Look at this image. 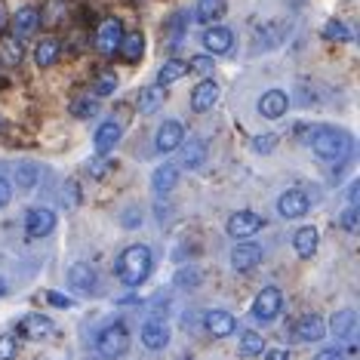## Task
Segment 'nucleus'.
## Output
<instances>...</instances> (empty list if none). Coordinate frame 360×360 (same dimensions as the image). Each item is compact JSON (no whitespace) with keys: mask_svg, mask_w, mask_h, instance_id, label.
<instances>
[{"mask_svg":"<svg viewBox=\"0 0 360 360\" xmlns=\"http://www.w3.org/2000/svg\"><path fill=\"white\" fill-rule=\"evenodd\" d=\"M302 139L317 158L330 160V163H342L348 160L351 154V136L345 129H335V127H305L302 129Z\"/></svg>","mask_w":360,"mask_h":360,"instance_id":"nucleus-1","label":"nucleus"},{"mask_svg":"<svg viewBox=\"0 0 360 360\" xmlns=\"http://www.w3.org/2000/svg\"><path fill=\"white\" fill-rule=\"evenodd\" d=\"M151 274V250L136 243V247H127L117 259V277L124 281L127 286H139L145 283Z\"/></svg>","mask_w":360,"mask_h":360,"instance_id":"nucleus-2","label":"nucleus"},{"mask_svg":"<svg viewBox=\"0 0 360 360\" xmlns=\"http://www.w3.org/2000/svg\"><path fill=\"white\" fill-rule=\"evenodd\" d=\"M127 348H129V333H127L124 323L105 326V330L99 333V339H96V351H99V357H105V360L127 354Z\"/></svg>","mask_w":360,"mask_h":360,"instance_id":"nucleus-3","label":"nucleus"},{"mask_svg":"<svg viewBox=\"0 0 360 360\" xmlns=\"http://www.w3.org/2000/svg\"><path fill=\"white\" fill-rule=\"evenodd\" d=\"M281 308H283V292L277 286H265L252 302V317L256 321H274L281 314Z\"/></svg>","mask_w":360,"mask_h":360,"instance_id":"nucleus-4","label":"nucleus"},{"mask_svg":"<svg viewBox=\"0 0 360 360\" xmlns=\"http://www.w3.org/2000/svg\"><path fill=\"white\" fill-rule=\"evenodd\" d=\"M120 40H124V22L111 15V19H105L99 31H96V46H99V53L114 56L120 50Z\"/></svg>","mask_w":360,"mask_h":360,"instance_id":"nucleus-5","label":"nucleus"},{"mask_svg":"<svg viewBox=\"0 0 360 360\" xmlns=\"http://www.w3.org/2000/svg\"><path fill=\"white\" fill-rule=\"evenodd\" d=\"M311 200L305 191H299V188H292V191H283L281 200H277V212H281L283 219H302L308 212Z\"/></svg>","mask_w":360,"mask_h":360,"instance_id":"nucleus-6","label":"nucleus"},{"mask_svg":"<svg viewBox=\"0 0 360 360\" xmlns=\"http://www.w3.org/2000/svg\"><path fill=\"white\" fill-rule=\"evenodd\" d=\"M25 228H28V234H31V237H46V234H50L53 228H56V212H53V210H46V207L28 210Z\"/></svg>","mask_w":360,"mask_h":360,"instance_id":"nucleus-7","label":"nucleus"},{"mask_svg":"<svg viewBox=\"0 0 360 360\" xmlns=\"http://www.w3.org/2000/svg\"><path fill=\"white\" fill-rule=\"evenodd\" d=\"M158 151L160 154H167V151H176L179 145L185 142V127L179 124V120H163V127L158 129Z\"/></svg>","mask_w":360,"mask_h":360,"instance_id":"nucleus-8","label":"nucleus"},{"mask_svg":"<svg viewBox=\"0 0 360 360\" xmlns=\"http://www.w3.org/2000/svg\"><path fill=\"white\" fill-rule=\"evenodd\" d=\"M68 283L75 286L77 292H96V286H99V274H96L93 265L77 262V265H71V271H68Z\"/></svg>","mask_w":360,"mask_h":360,"instance_id":"nucleus-9","label":"nucleus"},{"mask_svg":"<svg viewBox=\"0 0 360 360\" xmlns=\"http://www.w3.org/2000/svg\"><path fill=\"white\" fill-rule=\"evenodd\" d=\"M286 108H290V96H286L283 89H268L259 99V111H262V117H268V120L283 117Z\"/></svg>","mask_w":360,"mask_h":360,"instance_id":"nucleus-10","label":"nucleus"},{"mask_svg":"<svg viewBox=\"0 0 360 360\" xmlns=\"http://www.w3.org/2000/svg\"><path fill=\"white\" fill-rule=\"evenodd\" d=\"M259 228H262V216H256L250 210H240L228 219V234L231 237H252Z\"/></svg>","mask_w":360,"mask_h":360,"instance_id":"nucleus-11","label":"nucleus"},{"mask_svg":"<svg viewBox=\"0 0 360 360\" xmlns=\"http://www.w3.org/2000/svg\"><path fill=\"white\" fill-rule=\"evenodd\" d=\"M262 262V247L256 243H237L231 250V268L234 271H252Z\"/></svg>","mask_w":360,"mask_h":360,"instance_id":"nucleus-12","label":"nucleus"},{"mask_svg":"<svg viewBox=\"0 0 360 360\" xmlns=\"http://www.w3.org/2000/svg\"><path fill=\"white\" fill-rule=\"evenodd\" d=\"M120 136H124V127L117 124V120H105V124L96 129V154L99 158H105L114 145L120 142Z\"/></svg>","mask_w":360,"mask_h":360,"instance_id":"nucleus-13","label":"nucleus"},{"mask_svg":"<svg viewBox=\"0 0 360 360\" xmlns=\"http://www.w3.org/2000/svg\"><path fill=\"white\" fill-rule=\"evenodd\" d=\"M203 46L210 50V56H225L234 46V34L228 28L212 25V28H207V34H203Z\"/></svg>","mask_w":360,"mask_h":360,"instance_id":"nucleus-14","label":"nucleus"},{"mask_svg":"<svg viewBox=\"0 0 360 360\" xmlns=\"http://www.w3.org/2000/svg\"><path fill=\"white\" fill-rule=\"evenodd\" d=\"M203 323H207V330L216 335V339H225V335H231L237 330V321L228 311H207V317H203Z\"/></svg>","mask_w":360,"mask_h":360,"instance_id":"nucleus-15","label":"nucleus"},{"mask_svg":"<svg viewBox=\"0 0 360 360\" xmlns=\"http://www.w3.org/2000/svg\"><path fill=\"white\" fill-rule=\"evenodd\" d=\"M216 102H219V86L212 84V80H203V84L194 86V93H191V108L198 111V114L210 111Z\"/></svg>","mask_w":360,"mask_h":360,"instance_id":"nucleus-16","label":"nucleus"},{"mask_svg":"<svg viewBox=\"0 0 360 360\" xmlns=\"http://www.w3.org/2000/svg\"><path fill=\"white\" fill-rule=\"evenodd\" d=\"M37 25H40V10H34V6H22V10L15 13V22H13V37L34 34Z\"/></svg>","mask_w":360,"mask_h":360,"instance_id":"nucleus-17","label":"nucleus"},{"mask_svg":"<svg viewBox=\"0 0 360 360\" xmlns=\"http://www.w3.org/2000/svg\"><path fill=\"white\" fill-rule=\"evenodd\" d=\"M142 342H145V348H151V351H163V348H167V342H169L167 323L148 321V323L142 326Z\"/></svg>","mask_w":360,"mask_h":360,"instance_id":"nucleus-18","label":"nucleus"},{"mask_svg":"<svg viewBox=\"0 0 360 360\" xmlns=\"http://www.w3.org/2000/svg\"><path fill=\"white\" fill-rule=\"evenodd\" d=\"M323 335H326V323L317 314H308L296 323V339H302V342H321Z\"/></svg>","mask_w":360,"mask_h":360,"instance_id":"nucleus-19","label":"nucleus"},{"mask_svg":"<svg viewBox=\"0 0 360 360\" xmlns=\"http://www.w3.org/2000/svg\"><path fill=\"white\" fill-rule=\"evenodd\" d=\"M19 333L28 335V339H44V335L53 333V321L50 317H44V314H28V317H22Z\"/></svg>","mask_w":360,"mask_h":360,"instance_id":"nucleus-20","label":"nucleus"},{"mask_svg":"<svg viewBox=\"0 0 360 360\" xmlns=\"http://www.w3.org/2000/svg\"><path fill=\"white\" fill-rule=\"evenodd\" d=\"M179 182V169L173 167V163H163L160 169H154V176H151V188L158 194H167V191H173Z\"/></svg>","mask_w":360,"mask_h":360,"instance_id":"nucleus-21","label":"nucleus"},{"mask_svg":"<svg viewBox=\"0 0 360 360\" xmlns=\"http://www.w3.org/2000/svg\"><path fill=\"white\" fill-rule=\"evenodd\" d=\"M317 231L314 228H299L296 231V237H292V247H296V252H299V259H311L317 252Z\"/></svg>","mask_w":360,"mask_h":360,"instance_id":"nucleus-22","label":"nucleus"},{"mask_svg":"<svg viewBox=\"0 0 360 360\" xmlns=\"http://www.w3.org/2000/svg\"><path fill=\"white\" fill-rule=\"evenodd\" d=\"M185 75H188V62L169 59V62H163V68L158 71V86H169V84H176V80H182Z\"/></svg>","mask_w":360,"mask_h":360,"instance_id":"nucleus-23","label":"nucleus"},{"mask_svg":"<svg viewBox=\"0 0 360 360\" xmlns=\"http://www.w3.org/2000/svg\"><path fill=\"white\" fill-rule=\"evenodd\" d=\"M59 40L56 37H44L37 44V50H34V62L40 65V68H50V65H56V59H59Z\"/></svg>","mask_w":360,"mask_h":360,"instance_id":"nucleus-24","label":"nucleus"},{"mask_svg":"<svg viewBox=\"0 0 360 360\" xmlns=\"http://www.w3.org/2000/svg\"><path fill=\"white\" fill-rule=\"evenodd\" d=\"M120 56H124L127 62H139L145 53V37L139 34V31H133V34H124V40H120Z\"/></svg>","mask_w":360,"mask_h":360,"instance_id":"nucleus-25","label":"nucleus"},{"mask_svg":"<svg viewBox=\"0 0 360 360\" xmlns=\"http://www.w3.org/2000/svg\"><path fill=\"white\" fill-rule=\"evenodd\" d=\"M354 326H357V314L351 308H345V311H339V314L333 317L330 330H333L335 339H348V335L354 333Z\"/></svg>","mask_w":360,"mask_h":360,"instance_id":"nucleus-26","label":"nucleus"},{"mask_svg":"<svg viewBox=\"0 0 360 360\" xmlns=\"http://www.w3.org/2000/svg\"><path fill=\"white\" fill-rule=\"evenodd\" d=\"M194 15H198V22L210 25V22H216V19H222L225 15V0H198Z\"/></svg>","mask_w":360,"mask_h":360,"instance_id":"nucleus-27","label":"nucleus"},{"mask_svg":"<svg viewBox=\"0 0 360 360\" xmlns=\"http://www.w3.org/2000/svg\"><path fill=\"white\" fill-rule=\"evenodd\" d=\"M283 25L281 22H271V25H265V31H259L256 34V44H259V50H277L281 46V40H283Z\"/></svg>","mask_w":360,"mask_h":360,"instance_id":"nucleus-28","label":"nucleus"},{"mask_svg":"<svg viewBox=\"0 0 360 360\" xmlns=\"http://www.w3.org/2000/svg\"><path fill=\"white\" fill-rule=\"evenodd\" d=\"M203 158H207V145H203V139H191V142L185 145V151H182V163L188 169H198L203 163Z\"/></svg>","mask_w":360,"mask_h":360,"instance_id":"nucleus-29","label":"nucleus"},{"mask_svg":"<svg viewBox=\"0 0 360 360\" xmlns=\"http://www.w3.org/2000/svg\"><path fill=\"white\" fill-rule=\"evenodd\" d=\"M0 59H4V65H19L22 59H25V46L19 44V37L0 40Z\"/></svg>","mask_w":360,"mask_h":360,"instance_id":"nucleus-30","label":"nucleus"},{"mask_svg":"<svg viewBox=\"0 0 360 360\" xmlns=\"http://www.w3.org/2000/svg\"><path fill=\"white\" fill-rule=\"evenodd\" d=\"M160 102H163V86H148L139 93L136 108H139V114H151V111L160 108Z\"/></svg>","mask_w":360,"mask_h":360,"instance_id":"nucleus-31","label":"nucleus"},{"mask_svg":"<svg viewBox=\"0 0 360 360\" xmlns=\"http://www.w3.org/2000/svg\"><path fill=\"white\" fill-rule=\"evenodd\" d=\"M262 351H265V339H262L259 333L247 330L240 335V354L243 357H256V354H262Z\"/></svg>","mask_w":360,"mask_h":360,"instance_id":"nucleus-32","label":"nucleus"},{"mask_svg":"<svg viewBox=\"0 0 360 360\" xmlns=\"http://www.w3.org/2000/svg\"><path fill=\"white\" fill-rule=\"evenodd\" d=\"M37 176H40V169L34 167V163H22L19 169H15V185L22 188V191H31L37 182Z\"/></svg>","mask_w":360,"mask_h":360,"instance_id":"nucleus-33","label":"nucleus"},{"mask_svg":"<svg viewBox=\"0 0 360 360\" xmlns=\"http://www.w3.org/2000/svg\"><path fill=\"white\" fill-rule=\"evenodd\" d=\"M71 114L75 117H80V120H89V117H96L99 114V99H89V96H84V99H77L75 105H71Z\"/></svg>","mask_w":360,"mask_h":360,"instance_id":"nucleus-34","label":"nucleus"},{"mask_svg":"<svg viewBox=\"0 0 360 360\" xmlns=\"http://www.w3.org/2000/svg\"><path fill=\"white\" fill-rule=\"evenodd\" d=\"M323 37H326V40H339V44H345V40H351V28L345 25V22L333 19V22H326V25H323Z\"/></svg>","mask_w":360,"mask_h":360,"instance_id":"nucleus-35","label":"nucleus"},{"mask_svg":"<svg viewBox=\"0 0 360 360\" xmlns=\"http://www.w3.org/2000/svg\"><path fill=\"white\" fill-rule=\"evenodd\" d=\"M114 89H117V75H114V71H105V75H99V80H96V99L111 96Z\"/></svg>","mask_w":360,"mask_h":360,"instance_id":"nucleus-36","label":"nucleus"},{"mask_svg":"<svg viewBox=\"0 0 360 360\" xmlns=\"http://www.w3.org/2000/svg\"><path fill=\"white\" fill-rule=\"evenodd\" d=\"M188 68L194 71V75H212L216 71V62H212V56H194V59H188Z\"/></svg>","mask_w":360,"mask_h":360,"instance_id":"nucleus-37","label":"nucleus"},{"mask_svg":"<svg viewBox=\"0 0 360 360\" xmlns=\"http://www.w3.org/2000/svg\"><path fill=\"white\" fill-rule=\"evenodd\" d=\"M15 357V335H0V360H13Z\"/></svg>","mask_w":360,"mask_h":360,"instance_id":"nucleus-38","label":"nucleus"},{"mask_svg":"<svg viewBox=\"0 0 360 360\" xmlns=\"http://www.w3.org/2000/svg\"><path fill=\"white\" fill-rule=\"evenodd\" d=\"M277 145V136H256L252 139V148H256L259 154H271Z\"/></svg>","mask_w":360,"mask_h":360,"instance_id":"nucleus-39","label":"nucleus"},{"mask_svg":"<svg viewBox=\"0 0 360 360\" xmlns=\"http://www.w3.org/2000/svg\"><path fill=\"white\" fill-rule=\"evenodd\" d=\"M46 299H50V305H56V308H71V305H75L68 296H62V292H56V290L46 292Z\"/></svg>","mask_w":360,"mask_h":360,"instance_id":"nucleus-40","label":"nucleus"},{"mask_svg":"<svg viewBox=\"0 0 360 360\" xmlns=\"http://www.w3.org/2000/svg\"><path fill=\"white\" fill-rule=\"evenodd\" d=\"M198 281H200L198 271H179L176 274V283L179 286H198Z\"/></svg>","mask_w":360,"mask_h":360,"instance_id":"nucleus-41","label":"nucleus"},{"mask_svg":"<svg viewBox=\"0 0 360 360\" xmlns=\"http://www.w3.org/2000/svg\"><path fill=\"white\" fill-rule=\"evenodd\" d=\"M342 225L348 228V231H357V207H348L345 216H342Z\"/></svg>","mask_w":360,"mask_h":360,"instance_id":"nucleus-42","label":"nucleus"},{"mask_svg":"<svg viewBox=\"0 0 360 360\" xmlns=\"http://www.w3.org/2000/svg\"><path fill=\"white\" fill-rule=\"evenodd\" d=\"M10 200H13V185L6 182V179H0V210H4Z\"/></svg>","mask_w":360,"mask_h":360,"instance_id":"nucleus-43","label":"nucleus"},{"mask_svg":"<svg viewBox=\"0 0 360 360\" xmlns=\"http://www.w3.org/2000/svg\"><path fill=\"white\" fill-rule=\"evenodd\" d=\"M169 31H173V37L179 40V34L185 31V13H176L173 15V25H169Z\"/></svg>","mask_w":360,"mask_h":360,"instance_id":"nucleus-44","label":"nucleus"},{"mask_svg":"<svg viewBox=\"0 0 360 360\" xmlns=\"http://www.w3.org/2000/svg\"><path fill=\"white\" fill-rule=\"evenodd\" d=\"M108 167H111V163L96 160V163H89V173H93V176H105V173H108Z\"/></svg>","mask_w":360,"mask_h":360,"instance_id":"nucleus-45","label":"nucleus"},{"mask_svg":"<svg viewBox=\"0 0 360 360\" xmlns=\"http://www.w3.org/2000/svg\"><path fill=\"white\" fill-rule=\"evenodd\" d=\"M62 203H68V207L77 203V182H68V198H62Z\"/></svg>","mask_w":360,"mask_h":360,"instance_id":"nucleus-46","label":"nucleus"},{"mask_svg":"<svg viewBox=\"0 0 360 360\" xmlns=\"http://www.w3.org/2000/svg\"><path fill=\"white\" fill-rule=\"evenodd\" d=\"M314 360H342V351H335V348H326V351H321Z\"/></svg>","mask_w":360,"mask_h":360,"instance_id":"nucleus-47","label":"nucleus"},{"mask_svg":"<svg viewBox=\"0 0 360 360\" xmlns=\"http://www.w3.org/2000/svg\"><path fill=\"white\" fill-rule=\"evenodd\" d=\"M265 360H290V354H286L283 348H271V351L265 354Z\"/></svg>","mask_w":360,"mask_h":360,"instance_id":"nucleus-48","label":"nucleus"},{"mask_svg":"<svg viewBox=\"0 0 360 360\" xmlns=\"http://www.w3.org/2000/svg\"><path fill=\"white\" fill-rule=\"evenodd\" d=\"M6 28V15H4V10H0V31Z\"/></svg>","mask_w":360,"mask_h":360,"instance_id":"nucleus-49","label":"nucleus"},{"mask_svg":"<svg viewBox=\"0 0 360 360\" xmlns=\"http://www.w3.org/2000/svg\"><path fill=\"white\" fill-rule=\"evenodd\" d=\"M4 292H6V283H4V281H0V296H4Z\"/></svg>","mask_w":360,"mask_h":360,"instance_id":"nucleus-50","label":"nucleus"}]
</instances>
